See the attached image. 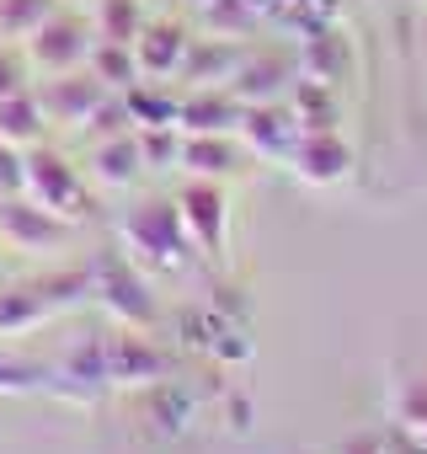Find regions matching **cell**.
Instances as JSON below:
<instances>
[{
    "mask_svg": "<svg viewBox=\"0 0 427 454\" xmlns=\"http://www.w3.org/2000/svg\"><path fill=\"white\" fill-rule=\"evenodd\" d=\"M246 102L230 86H192L176 97V129L182 134H236Z\"/></svg>",
    "mask_w": 427,
    "mask_h": 454,
    "instance_id": "9c48e42d",
    "label": "cell"
},
{
    "mask_svg": "<svg viewBox=\"0 0 427 454\" xmlns=\"http://www.w3.org/2000/svg\"><path fill=\"white\" fill-rule=\"evenodd\" d=\"M246 145H241V134H182V155H176V166L187 171V176H208V182H225V176H236L241 166H246Z\"/></svg>",
    "mask_w": 427,
    "mask_h": 454,
    "instance_id": "8fae6325",
    "label": "cell"
},
{
    "mask_svg": "<svg viewBox=\"0 0 427 454\" xmlns=\"http://www.w3.org/2000/svg\"><path fill=\"white\" fill-rule=\"evenodd\" d=\"M86 70H91L107 91H128L134 81H144V75H139V59H134V43H107V38L91 43Z\"/></svg>",
    "mask_w": 427,
    "mask_h": 454,
    "instance_id": "e0dca14e",
    "label": "cell"
},
{
    "mask_svg": "<svg viewBox=\"0 0 427 454\" xmlns=\"http://www.w3.org/2000/svg\"><path fill=\"white\" fill-rule=\"evenodd\" d=\"M192 6H208V0H192Z\"/></svg>",
    "mask_w": 427,
    "mask_h": 454,
    "instance_id": "603a6c76",
    "label": "cell"
},
{
    "mask_svg": "<svg viewBox=\"0 0 427 454\" xmlns=\"http://www.w3.org/2000/svg\"><path fill=\"white\" fill-rule=\"evenodd\" d=\"M86 273H91V294L102 300V310H107L113 321H123V326H134V332H150V326L160 321V305H155V294H150V284H144V268H139L123 247H107Z\"/></svg>",
    "mask_w": 427,
    "mask_h": 454,
    "instance_id": "7a4b0ae2",
    "label": "cell"
},
{
    "mask_svg": "<svg viewBox=\"0 0 427 454\" xmlns=\"http://www.w3.org/2000/svg\"><path fill=\"white\" fill-rule=\"evenodd\" d=\"M176 97L182 91H171V81H134L123 91L134 129H176Z\"/></svg>",
    "mask_w": 427,
    "mask_h": 454,
    "instance_id": "2e32d148",
    "label": "cell"
},
{
    "mask_svg": "<svg viewBox=\"0 0 427 454\" xmlns=\"http://www.w3.org/2000/svg\"><path fill=\"white\" fill-rule=\"evenodd\" d=\"M289 166L299 171V182H310V187H331V182H342V176L353 171V150H347L331 129H315V134L299 139V150H294Z\"/></svg>",
    "mask_w": 427,
    "mask_h": 454,
    "instance_id": "5bb4252c",
    "label": "cell"
},
{
    "mask_svg": "<svg viewBox=\"0 0 427 454\" xmlns=\"http://www.w3.org/2000/svg\"><path fill=\"white\" fill-rule=\"evenodd\" d=\"M54 12H59V0H0V38H6V43H27Z\"/></svg>",
    "mask_w": 427,
    "mask_h": 454,
    "instance_id": "d6986e66",
    "label": "cell"
},
{
    "mask_svg": "<svg viewBox=\"0 0 427 454\" xmlns=\"http://www.w3.org/2000/svg\"><path fill=\"white\" fill-rule=\"evenodd\" d=\"M91 43H97V27H91L86 17H75V12H54V17L22 43V54H27L33 70H43V75H65V70H81V65L91 59Z\"/></svg>",
    "mask_w": 427,
    "mask_h": 454,
    "instance_id": "5b68a950",
    "label": "cell"
},
{
    "mask_svg": "<svg viewBox=\"0 0 427 454\" xmlns=\"http://www.w3.org/2000/svg\"><path fill=\"white\" fill-rule=\"evenodd\" d=\"M27 54L17 59L12 54V43H0V97H17V91H27Z\"/></svg>",
    "mask_w": 427,
    "mask_h": 454,
    "instance_id": "44dd1931",
    "label": "cell"
},
{
    "mask_svg": "<svg viewBox=\"0 0 427 454\" xmlns=\"http://www.w3.org/2000/svg\"><path fill=\"white\" fill-rule=\"evenodd\" d=\"M0 236L12 241V252H54L70 236V224L49 214L43 203H33L27 192H12L0 198Z\"/></svg>",
    "mask_w": 427,
    "mask_h": 454,
    "instance_id": "ba28073f",
    "label": "cell"
},
{
    "mask_svg": "<svg viewBox=\"0 0 427 454\" xmlns=\"http://www.w3.org/2000/svg\"><path fill=\"white\" fill-rule=\"evenodd\" d=\"M43 129H49V118H43V102L33 86L17 97H0V139L6 145L33 150V145H43Z\"/></svg>",
    "mask_w": 427,
    "mask_h": 454,
    "instance_id": "9a60e30c",
    "label": "cell"
},
{
    "mask_svg": "<svg viewBox=\"0 0 427 454\" xmlns=\"http://www.w3.org/2000/svg\"><path fill=\"white\" fill-rule=\"evenodd\" d=\"M102 348H107V380H113V385H155V380H166V369H171V358H166L150 337H139V332L107 337Z\"/></svg>",
    "mask_w": 427,
    "mask_h": 454,
    "instance_id": "4fadbf2b",
    "label": "cell"
},
{
    "mask_svg": "<svg viewBox=\"0 0 427 454\" xmlns=\"http://www.w3.org/2000/svg\"><path fill=\"white\" fill-rule=\"evenodd\" d=\"M176 214H182V231L198 247V257H225V247H230V192H225V182L187 176L182 192H176Z\"/></svg>",
    "mask_w": 427,
    "mask_h": 454,
    "instance_id": "277c9868",
    "label": "cell"
},
{
    "mask_svg": "<svg viewBox=\"0 0 427 454\" xmlns=\"http://www.w3.org/2000/svg\"><path fill=\"white\" fill-rule=\"evenodd\" d=\"M75 6H81V0H75ZM86 6H91V0H86Z\"/></svg>",
    "mask_w": 427,
    "mask_h": 454,
    "instance_id": "cb8c5ba5",
    "label": "cell"
},
{
    "mask_svg": "<svg viewBox=\"0 0 427 454\" xmlns=\"http://www.w3.org/2000/svg\"><path fill=\"white\" fill-rule=\"evenodd\" d=\"M187 49H192V33H187V27H176L171 17L144 22V27H139V38H134L139 75H144V81H171V75H182Z\"/></svg>",
    "mask_w": 427,
    "mask_h": 454,
    "instance_id": "30bf717a",
    "label": "cell"
},
{
    "mask_svg": "<svg viewBox=\"0 0 427 454\" xmlns=\"http://www.w3.org/2000/svg\"><path fill=\"white\" fill-rule=\"evenodd\" d=\"M118 236H123V252H128L144 273H160V278L187 273L192 257H198V247H192L187 231H182L176 203H166V198L134 203V208L123 214V224H118Z\"/></svg>",
    "mask_w": 427,
    "mask_h": 454,
    "instance_id": "6da1fadb",
    "label": "cell"
},
{
    "mask_svg": "<svg viewBox=\"0 0 427 454\" xmlns=\"http://www.w3.org/2000/svg\"><path fill=\"white\" fill-rule=\"evenodd\" d=\"M342 454H379V449H374V438H358V443H347Z\"/></svg>",
    "mask_w": 427,
    "mask_h": 454,
    "instance_id": "7402d4cb",
    "label": "cell"
},
{
    "mask_svg": "<svg viewBox=\"0 0 427 454\" xmlns=\"http://www.w3.org/2000/svg\"><path fill=\"white\" fill-rule=\"evenodd\" d=\"M33 91H38V102H43V118H49V123H65V129H86L91 113H97L102 97H107V86H102L91 70L49 75V81H38Z\"/></svg>",
    "mask_w": 427,
    "mask_h": 454,
    "instance_id": "8992f818",
    "label": "cell"
},
{
    "mask_svg": "<svg viewBox=\"0 0 427 454\" xmlns=\"http://www.w3.org/2000/svg\"><path fill=\"white\" fill-rule=\"evenodd\" d=\"M91 27L107 43H134L144 27V12H139V0H91Z\"/></svg>",
    "mask_w": 427,
    "mask_h": 454,
    "instance_id": "ac0fdd59",
    "label": "cell"
},
{
    "mask_svg": "<svg viewBox=\"0 0 427 454\" xmlns=\"http://www.w3.org/2000/svg\"><path fill=\"white\" fill-rule=\"evenodd\" d=\"M144 171V155H139V134H113V139H91V155H86V176L91 187H107V192H123L134 187Z\"/></svg>",
    "mask_w": 427,
    "mask_h": 454,
    "instance_id": "7c38bea8",
    "label": "cell"
},
{
    "mask_svg": "<svg viewBox=\"0 0 427 454\" xmlns=\"http://www.w3.org/2000/svg\"><path fill=\"white\" fill-rule=\"evenodd\" d=\"M22 192L33 203H43L49 214H59L65 224H81L91 214V176H86V166H75L54 145H33L27 150V187Z\"/></svg>",
    "mask_w": 427,
    "mask_h": 454,
    "instance_id": "3957f363",
    "label": "cell"
},
{
    "mask_svg": "<svg viewBox=\"0 0 427 454\" xmlns=\"http://www.w3.org/2000/svg\"><path fill=\"white\" fill-rule=\"evenodd\" d=\"M22 187H27V150H17V145L0 139V198H12Z\"/></svg>",
    "mask_w": 427,
    "mask_h": 454,
    "instance_id": "ffe728a7",
    "label": "cell"
},
{
    "mask_svg": "<svg viewBox=\"0 0 427 454\" xmlns=\"http://www.w3.org/2000/svg\"><path fill=\"white\" fill-rule=\"evenodd\" d=\"M236 134H241V145H246L252 155L294 160V150H299V139H305V123H299L294 107H283V102H246Z\"/></svg>",
    "mask_w": 427,
    "mask_h": 454,
    "instance_id": "52a82bcc",
    "label": "cell"
}]
</instances>
